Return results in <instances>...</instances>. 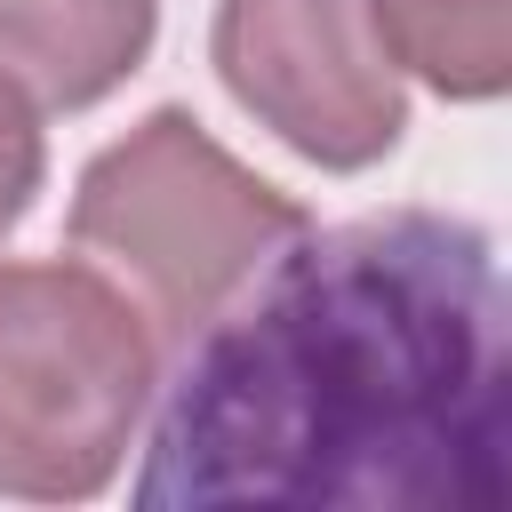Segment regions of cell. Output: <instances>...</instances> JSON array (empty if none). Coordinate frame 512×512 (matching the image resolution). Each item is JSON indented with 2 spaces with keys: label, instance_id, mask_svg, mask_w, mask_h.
I'll return each instance as SVG.
<instances>
[{
  "label": "cell",
  "instance_id": "1",
  "mask_svg": "<svg viewBox=\"0 0 512 512\" xmlns=\"http://www.w3.org/2000/svg\"><path fill=\"white\" fill-rule=\"evenodd\" d=\"M136 504L504 512L512 304L496 240L440 208L296 232L184 336Z\"/></svg>",
  "mask_w": 512,
  "mask_h": 512
},
{
  "label": "cell",
  "instance_id": "2",
  "mask_svg": "<svg viewBox=\"0 0 512 512\" xmlns=\"http://www.w3.org/2000/svg\"><path fill=\"white\" fill-rule=\"evenodd\" d=\"M312 216L248 176L192 112H152L112 152L88 160L72 200V240L136 280L160 336H192L232 304Z\"/></svg>",
  "mask_w": 512,
  "mask_h": 512
},
{
  "label": "cell",
  "instance_id": "3",
  "mask_svg": "<svg viewBox=\"0 0 512 512\" xmlns=\"http://www.w3.org/2000/svg\"><path fill=\"white\" fill-rule=\"evenodd\" d=\"M160 344L88 264H0V496L80 504L120 472Z\"/></svg>",
  "mask_w": 512,
  "mask_h": 512
},
{
  "label": "cell",
  "instance_id": "4",
  "mask_svg": "<svg viewBox=\"0 0 512 512\" xmlns=\"http://www.w3.org/2000/svg\"><path fill=\"white\" fill-rule=\"evenodd\" d=\"M216 72L320 168H368L408 128L400 64L384 56L368 0H224Z\"/></svg>",
  "mask_w": 512,
  "mask_h": 512
},
{
  "label": "cell",
  "instance_id": "5",
  "mask_svg": "<svg viewBox=\"0 0 512 512\" xmlns=\"http://www.w3.org/2000/svg\"><path fill=\"white\" fill-rule=\"evenodd\" d=\"M160 32V0H0V80L48 112L112 96Z\"/></svg>",
  "mask_w": 512,
  "mask_h": 512
},
{
  "label": "cell",
  "instance_id": "6",
  "mask_svg": "<svg viewBox=\"0 0 512 512\" xmlns=\"http://www.w3.org/2000/svg\"><path fill=\"white\" fill-rule=\"evenodd\" d=\"M392 64L424 72L440 96H504L512 80V0H368Z\"/></svg>",
  "mask_w": 512,
  "mask_h": 512
},
{
  "label": "cell",
  "instance_id": "7",
  "mask_svg": "<svg viewBox=\"0 0 512 512\" xmlns=\"http://www.w3.org/2000/svg\"><path fill=\"white\" fill-rule=\"evenodd\" d=\"M40 192V128H32V104L16 80H0V240L24 224Z\"/></svg>",
  "mask_w": 512,
  "mask_h": 512
}]
</instances>
